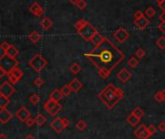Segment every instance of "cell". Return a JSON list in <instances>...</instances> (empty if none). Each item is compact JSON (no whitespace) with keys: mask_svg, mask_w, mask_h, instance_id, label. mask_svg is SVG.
<instances>
[{"mask_svg":"<svg viewBox=\"0 0 165 139\" xmlns=\"http://www.w3.org/2000/svg\"><path fill=\"white\" fill-rule=\"evenodd\" d=\"M98 69L106 68L110 72L117 67L125 58L124 53L107 39L90 52L84 54Z\"/></svg>","mask_w":165,"mask_h":139,"instance_id":"cell-1","label":"cell"},{"mask_svg":"<svg viewBox=\"0 0 165 139\" xmlns=\"http://www.w3.org/2000/svg\"><path fill=\"white\" fill-rule=\"evenodd\" d=\"M123 98H124V91L119 87H116L113 83H109L98 95V99L108 109L114 108Z\"/></svg>","mask_w":165,"mask_h":139,"instance_id":"cell-2","label":"cell"},{"mask_svg":"<svg viewBox=\"0 0 165 139\" xmlns=\"http://www.w3.org/2000/svg\"><path fill=\"white\" fill-rule=\"evenodd\" d=\"M28 65H29L33 70H34L35 72L39 73V72L42 71V70H43V69L47 67L48 61L42 56V54L37 53V54H35L34 56L31 58V60L29 61Z\"/></svg>","mask_w":165,"mask_h":139,"instance_id":"cell-3","label":"cell"},{"mask_svg":"<svg viewBox=\"0 0 165 139\" xmlns=\"http://www.w3.org/2000/svg\"><path fill=\"white\" fill-rule=\"evenodd\" d=\"M18 61L17 59L11 58L7 56L6 54H2L1 57H0V68L3 69L7 73V75L10 71H12L14 68L18 67Z\"/></svg>","mask_w":165,"mask_h":139,"instance_id":"cell-4","label":"cell"},{"mask_svg":"<svg viewBox=\"0 0 165 139\" xmlns=\"http://www.w3.org/2000/svg\"><path fill=\"white\" fill-rule=\"evenodd\" d=\"M98 31L93 27V25H91L90 22H86V24L78 32L79 34V36L86 42H91V39L93 38L94 35L97 33Z\"/></svg>","mask_w":165,"mask_h":139,"instance_id":"cell-5","label":"cell"},{"mask_svg":"<svg viewBox=\"0 0 165 139\" xmlns=\"http://www.w3.org/2000/svg\"><path fill=\"white\" fill-rule=\"evenodd\" d=\"M16 93V89L12 85L10 81H4V82L0 85V95L4 96L6 98H9L13 96Z\"/></svg>","mask_w":165,"mask_h":139,"instance_id":"cell-6","label":"cell"},{"mask_svg":"<svg viewBox=\"0 0 165 139\" xmlns=\"http://www.w3.org/2000/svg\"><path fill=\"white\" fill-rule=\"evenodd\" d=\"M23 76V73L21 72V70H19L18 67L14 68L12 71H10L8 73V77H9V81L12 84H16L18 81L22 78Z\"/></svg>","mask_w":165,"mask_h":139,"instance_id":"cell-7","label":"cell"},{"mask_svg":"<svg viewBox=\"0 0 165 139\" xmlns=\"http://www.w3.org/2000/svg\"><path fill=\"white\" fill-rule=\"evenodd\" d=\"M113 37H114L120 44H123L124 42H126V41L128 39L129 33H128V30L125 29L124 27H119L116 31H114Z\"/></svg>","mask_w":165,"mask_h":139,"instance_id":"cell-8","label":"cell"},{"mask_svg":"<svg viewBox=\"0 0 165 139\" xmlns=\"http://www.w3.org/2000/svg\"><path fill=\"white\" fill-rule=\"evenodd\" d=\"M50 127L55 132H57V133L62 132L66 129V126L63 122V118L57 117V118L53 119L50 123Z\"/></svg>","mask_w":165,"mask_h":139,"instance_id":"cell-9","label":"cell"},{"mask_svg":"<svg viewBox=\"0 0 165 139\" xmlns=\"http://www.w3.org/2000/svg\"><path fill=\"white\" fill-rule=\"evenodd\" d=\"M134 135L138 139H149L150 136H152L148 131V127L145 125H140L134 131Z\"/></svg>","mask_w":165,"mask_h":139,"instance_id":"cell-10","label":"cell"},{"mask_svg":"<svg viewBox=\"0 0 165 139\" xmlns=\"http://www.w3.org/2000/svg\"><path fill=\"white\" fill-rule=\"evenodd\" d=\"M117 77L119 78V80L123 83H127L128 81L132 77V75L128 71V69H122L117 73Z\"/></svg>","mask_w":165,"mask_h":139,"instance_id":"cell-11","label":"cell"},{"mask_svg":"<svg viewBox=\"0 0 165 139\" xmlns=\"http://www.w3.org/2000/svg\"><path fill=\"white\" fill-rule=\"evenodd\" d=\"M16 117L20 120L21 122H25L28 118H30V112L29 110L24 107V106H21L17 112H16Z\"/></svg>","mask_w":165,"mask_h":139,"instance_id":"cell-12","label":"cell"},{"mask_svg":"<svg viewBox=\"0 0 165 139\" xmlns=\"http://www.w3.org/2000/svg\"><path fill=\"white\" fill-rule=\"evenodd\" d=\"M13 118V114L10 110H8L7 108L5 109H0V123L2 125L7 124L9 121H11Z\"/></svg>","mask_w":165,"mask_h":139,"instance_id":"cell-13","label":"cell"},{"mask_svg":"<svg viewBox=\"0 0 165 139\" xmlns=\"http://www.w3.org/2000/svg\"><path fill=\"white\" fill-rule=\"evenodd\" d=\"M29 10H30L31 13L34 15V16H36V17H41V16L43 14V9H42V6H41L39 3H37V2L33 3V4L30 6Z\"/></svg>","mask_w":165,"mask_h":139,"instance_id":"cell-14","label":"cell"},{"mask_svg":"<svg viewBox=\"0 0 165 139\" xmlns=\"http://www.w3.org/2000/svg\"><path fill=\"white\" fill-rule=\"evenodd\" d=\"M149 23H150V21H149V19H148L145 16H143V17L140 18L139 19H135V20H134V24H135L139 29H141V30L145 29V28L149 25Z\"/></svg>","mask_w":165,"mask_h":139,"instance_id":"cell-15","label":"cell"},{"mask_svg":"<svg viewBox=\"0 0 165 139\" xmlns=\"http://www.w3.org/2000/svg\"><path fill=\"white\" fill-rule=\"evenodd\" d=\"M70 87H71V89L72 90V92H74V93H78V92H79L81 89H82V87H83V85H82V83L80 82V81L78 79V78H73L71 82H70Z\"/></svg>","mask_w":165,"mask_h":139,"instance_id":"cell-16","label":"cell"},{"mask_svg":"<svg viewBox=\"0 0 165 139\" xmlns=\"http://www.w3.org/2000/svg\"><path fill=\"white\" fill-rule=\"evenodd\" d=\"M63 97L64 96L62 94V92L59 89H54L50 93V95H49V99L52 100H54V101H56V102H59L60 100H62Z\"/></svg>","mask_w":165,"mask_h":139,"instance_id":"cell-17","label":"cell"},{"mask_svg":"<svg viewBox=\"0 0 165 139\" xmlns=\"http://www.w3.org/2000/svg\"><path fill=\"white\" fill-rule=\"evenodd\" d=\"M104 40H105V38L102 36V34H100L98 32H97L94 36H93V38L91 39V43L95 45V46H98V45H101L103 42H104Z\"/></svg>","mask_w":165,"mask_h":139,"instance_id":"cell-18","label":"cell"},{"mask_svg":"<svg viewBox=\"0 0 165 139\" xmlns=\"http://www.w3.org/2000/svg\"><path fill=\"white\" fill-rule=\"evenodd\" d=\"M140 121H141V119L138 118L137 116H135L133 113L129 114V115L128 116V118H127L128 124L129 126H138L139 123H140Z\"/></svg>","mask_w":165,"mask_h":139,"instance_id":"cell-19","label":"cell"},{"mask_svg":"<svg viewBox=\"0 0 165 139\" xmlns=\"http://www.w3.org/2000/svg\"><path fill=\"white\" fill-rule=\"evenodd\" d=\"M52 24H53L52 20H51L49 18H48V17L43 18L40 21V25L42 26V29H45V30H48V29L52 26Z\"/></svg>","mask_w":165,"mask_h":139,"instance_id":"cell-20","label":"cell"},{"mask_svg":"<svg viewBox=\"0 0 165 139\" xmlns=\"http://www.w3.org/2000/svg\"><path fill=\"white\" fill-rule=\"evenodd\" d=\"M4 54H6L7 56L11 57V58H14V59H16V57L18 55V49L16 48L15 45H11L9 48V49L4 52Z\"/></svg>","mask_w":165,"mask_h":139,"instance_id":"cell-21","label":"cell"},{"mask_svg":"<svg viewBox=\"0 0 165 139\" xmlns=\"http://www.w3.org/2000/svg\"><path fill=\"white\" fill-rule=\"evenodd\" d=\"M57 103H58V102H56V101H54V100L48 99V100L45 102V104H43V109H45L46 111H48V112L49 113L55 106H56Z\"/></svg>","mask_w":165,"mask_h":139,"instance_id":"cell-22","label":"cell"},{"mask_svg":"<svg viewBox=\"0 0 165 139\" xmlns=\"http://www.w3.org/2000/svg\"><path fill=\"white\" fill-rule=\"evenodd\" d=\"M28 38H29V40H30L33 44H37V43H39L40 40H41V34H40L38 31H33V32L30 33V35H29Z\"/></svg>","mask_w":165,"mask_h":139,"instance_id":"cell-23","label":"cell"},{"mask_svg":"<svg viewBox=\"0 0 165 139\" xmlns=\"http://www.w3.org/2000/svg\"><path fill=\"white\" fill-rule=\"evenodd\" d=\"M35 122H36V125H37L38 126H42L43 124H45V123L47 122L46 116H43L42 113L37 114V116L35 117Z\"/></svg>","mask_w":165,"mask_h":139,"instance_id":"cell-24","label":"cell"},{"mask_svg":"<svg viewBox=\"0 0 165 139\" xmlns=\"http://www.w3.org/2000/svg\"><path fill=\"white\" fill-rule=\"evenodd\" d=\"M11 100L9 98H6L4 96L0 95V109H5L9 104H10Z\"/></svg>","mask_w":165,"mask_h":139,"instance_id":"cell-25","label":"cell"},{"mask_svg":"<svg viewBox=\"0 0 165 139\" xmlns=\"http://www.w3.org/2000/svg\"><path fill=\"white\" fill-rule=\"evenodd\" d=\"M110 74H111V72L109 71L108 69H106V68H102V69H98V75H100L102 78H103V79H106L109 75H110Z\"/></svg>","mask_w":165,"mask_h":139,"instance_id":"cell-26","label":"cell"},{"mask_svg":"<svg viewBox=\"0 0 165 139\" xmlns=\"http://www.w3.org/2000/svg\"><path fill=\"white\" fill-rule=\"evenodd\" d=\"M70 70H71V72H72L73 75H78V73L81 72L82 68H81V66H80L79 64H78V63H72V64L71 65V67H70Z\"/></svg>","mask_w":165,"mask_h":139,"instance_id":"cell-27","label":"cell"},{"mask_svg":"<svg viewBox=\"0 0 165 139\" xmlns=\"http://www.w3.org/2000/svg\"><path fill=\"white\" fill-rule=\"evenodd\" d=\"M41 98L39 97L38 94H33L29 97V101L33 104V106H37V104L40 103Z\"/></svg>","mask_w":165,"mask_h":139,"instance_id":"cell-28","label":"cell"},{"mask_svg":"<svg viewBox=\"0 0 165 139\" xmlns=\"http://www.w3.org/2000/svg\"><path fill=\"white\" fill-rule=\"evenodd\" d=\"M138 64H139V60L137 57H130L128 60V65L130 68H135L138 66Z\"/></svg>","mask_w":165,"mask_h":139,"instance_id":"cell-29","label":"cell"},{"mask_svg":"<svg viewBox=\"0 0 165 139\" xmlns=\"http://www.w3.org/2000/svg\"><path fill=\"white\" fill-rule=\"evenodd\" d=\"M86 22H87V20H85L84 18H80L79 20H78V21L74 23V28H75V30L78 32V31L86 24Z\"/></svg>","mask_w":165,"mask_h":139,"instance_id":"cell-30","label":"cell"},{"mask_svg":"<svg viewBox=\"0 0 165 139\" xmlns=\"http://www.w3.org/2000/svg\"><path fill=\"white\" fill-rule=\"evenodd\" d=\"M61 92H62V94H63V96H64V97H68V96H70V95H71V93L72 92V90L71 89L70 85H69V84H67V85H64V86L62 87Z\"/></svg>","mask_w":165,"mask_h":139,"instance_id":"cell-31","label":"cell"},{"mask_svg":"<svg viewBox=\"0 0 165 139\" xmlns=\"http://www.w3.org/2000/svg\"><path fill=\"white\" fill-rule=\"evenodd\" d=\"M75 127H76V129H78V131H84V130L86 129V127H87V124H86L85 121H83V120H79L78 123H76Z\"/></svg>","mask_w":165,"mask_h":139,"instance_id":"cell-32","label":"cell"},{"mask_svg":"<svg viewBox=\"0 0 165 139\" xmlns=\"http://www.w3.org/2000/svg\"><path fill=\"white\" fill-rule=\"evenodd\" d=\"M157 45L160 49H165V37H159L157 41Z\"/></svg>","mask_w":165,"mask_h":139,"instance_id":"cell-33","label":"cell"},{"mask_svg":"<svg viewBox=\"0 0 165 139\" xmlns=\"http://www.w3.org/2000/svg\"><path fill=\"white\" fill-rule=\"evenodd\" d=\"M131 113H133L135 116H137V117L140 118V119H141V118L143 117V116H144V114H145L144 111H143L142 108H140V107H136V108H135L132 112H131Z\"/></svg>","mask_w":165,"mask_h":139,"instance_id":"cell-34","label":"cell"},{"mask_svg":"<svg viewBox=\"0 0 165 139\" xmlns=\"http://www.w3.org/2000/svg\"><path fill=\"white\" fill-rule=\"evenodd\" d=\"M61 109H62V106H61V104L58 102L57 104H56V106H55L50 112H49V114L51 115V116H55V115H56L58 112H60L61 111Z\"/></svg>","mask_w":165,"mask_h":139,"instance_id":"cell-35","label":"cell"},{"mask_svg":"<svg viewBox=\"0 0 165 139\" xmlns=\"http://www.w3.org/2000/svg\"><path fill=\"white\" fill-rule=\"evenodd\" d=\"M145 15L148 18H152L153 16L156 15V10L153 9L152 7H149L146 11H145Z\"/></svg>","mask_w":165,"mask_h":139,"instance_id":"cell-36","label":"cell"},{"mask_svg":"<svg viewBox=\"0 0 165 139\" xmlns=\"http://www.w3.org/2000/svg\"><path fill=\"white\" fill-rule=\"evenodd\" d=\"M33 84H34L36 87H42V85H43V79L42 78V77H37V78H35L34 79V81H33Z\"/></svg>","mask_w":165,"mask_h":139,"instance_id":"cell-37","label":"cell"},{"mask_svg":"<svg viewBox=\"0 0 165 139\" xmlns=\"http://www.w3.org/2000/svg\"><path fill=\"white\" fill-rule=\"evenodd\" d=\"M135 55H136V57L138 58V59H142V58L145 57L146 53H145V50L143 49H138L135 52Z\"/></svg>","mask_w":165,"mask_h":139,"instance_id":"cell-38","label":"cell"},{"mask_svg":"<svg viewBox=\"0 0 165 139\" xmlns=\"http://www.w3.org/2000/svg\"><path fill=\"white\" fill-rule=\"evenodd\" d=\"M153 99H155L158 102H161L163 101V99H162V94H161V91H158L156 93V95L153 96Z\"/></svg>","mask_w":165,"mask_h":139,"instance_id":"cell-39","label":"cell"},{"mask_svg":"<svg viewBox=\"0 0 165 139\" xmlns=\"http://www.w3.org/2000/svg\"><path fill=\"white\" fill-rule=\"evenodd\" d=\"M25 125L27 126H29V127H31V126H33L35 124H36V122H35V118H28L25 122Z\"/></svg>","mask_w":165,"mask_h":139,"instance_id":"cell-40","label":"cell"},{"mask_svg":"<svg viewBox=\"0 0 165 139\" xmlns=\"http://www.w3.org/2000/svg\"><path fill=\"white\" fill-rule=\"evenodd\" d=\"M78 9H80V10H84L86 7H87V3H86V1L85 0H79L78 1Z\"/></svg>","mask_w":165,"mask_h":139,"instance_id":"cell-41","label":"cell"},{"mask_svg":"<svg viewBox=\"0 0 165 139\" xmlns=\"http://www.w3.org/2000/svg\"><path fill=\"white\" fill-rule=\"evenodd\" d=\"M11 45H12V44H10L8 42H3V43L1 44V46H0V48H1V49L5 52V51H7V50L9 49V48H10Z\"/></svg>","mask_w":165,"mask_h":139,"instance_id":"cell-42","label":"cell"},{"mask_svg":"<svg viewBox=\"0 0 165 139\" xmlns=\"http://www.w3.org/2000/svg\"><path fill=\"white\" fill-rule=\"evenodd\" d=\"M148 131H149V132L151 133V135H153V134L157 132V127L153 126V125H150V126H148Z\"/></svg>","mask_w":165,"mask_h":139,"instance_id":"cell-43","label":"cell"},{"mask_svg":"<svg viewBox=\"0 0 165 139\" xmlns=\"http://www.w3.org/2000/svg\"><path fill=\"white\" fill-rule=\"evenodd\" d=\"M133 16H134V20H135V19H139L140 18H142L143 16H144V14H143L142 11H139V10H138V11L135 12Z\"/></svg>","mask_w":165,"mask_h":139,"instance_id":"cell-44","label":"cell"},{"mask_svg":"<svg viewBox=\"0 0 165 139\" xmlns=\"http://www.w3.org/2000/svg\"><path fill=\"white\" fill-rule=\"evenodd\" d=\"M158 30L161 33L165 34V22H160L159 24H158Z\"/></svg>","mask_w":165,"mask_h":139,"instance_id":"cell-45","label":"cell"},{"mask_svg":"<svg viewBox=\"0 0 165 139\" xmlns=\"http://www.w3.org/2000/svg\"><path fill=\"white\" fill-rule=\"evenodd\" d=\"M158 129L160 131H165V122H160V123L158 124Z\"/></svg>","mask_w":165,"mask_h":139,"instance_id":"cell-46","label":"cell"},{"mask_svg":"<svg viewBox=\"0 0 165 139\" xmlns=\"http://www.w3.org/2000/svg\"><path fill=\"white\" fill-rule=\"evenodd\" d=\"M159 19L161 22H165V12H162V13L159 15Z\"/></svg>","mask_w":165,"mask_h":139,"instance_id":"cell-47","label":"cell"},{"mask_svg":"<svg viewBox=\"0 0 165 139\" xmlns=\"http://www.w3.org/2000/svg\"><path fill=\"white\" fill-rule=\"evenodd\" d=\"M158 7L160 8V10H161L162 12H165V0H164L162 3L158 4Z\"/></svg>","mask_w":165,"mask_h":139,"instance_id":"cell-48","label":"cell"},{"mask_svg":"<svg viewBox=\"0 0 165 139\" xmlns=\"http://www.w3.org/2000/svg\"><path fill=\"white\" fill-rule=\"evenodd\" d=\"M63 122H64L66 127L70 126V120H69V119H67V118H63Z\"/></svg>","mask_w":165,"mask_h":139,"instance_id":"cell-49","label":"cell"},{"mask_svg":"<svg viewBox=\"0 0 165 139\" xmlns=\"http://www.w3.org/2000/svg\"><path fill=\"white\" fill-rule=\"evenodd\" d=\"M5 75H7V73L4 71V70L3 69H1V68H0V78H2Z\"/></svg>","mask_w":165,"mask_h":139,"instance_id":"cell-50","label":"cell"},{"mask_svg":"<svg viewBox=\"0 0 165 139\" xmlns=\"http://www.w3.org/2000/svg\"><path fill=\"white\" fill-rule=\"evenodd\" d=\"M24 139H36V137H35L34 135H33V134H28V135L25 136Z\"/></svg>","mask_w":165,"mask_h":139,"instance_id":"cell-51","label":"cell"},{"mask_svg":"<svg viewBox=\"0 0 165 139\" xmlns=\"http://www.w3.org/2000/svg\"><path fill=\"white\" fill-rule=\"evenodd\" d=\"M69 1H70V3H72V5H78V3L79 0H69Z\"/></svg>","mask_w":165,"mask_h":139,"instance_id":"cell-52","label":"cell"},{"mask_svg":"<svg viewBox=\"0 0 165 139\" xmlns=\"http://www.w3.org/2000/svg\"><path fill=\"white\" fill-rule=\"evenodd\" d=\"M161 94H162V99H163V101H165V89H163L161 91Z\"/></svg>","mask_w":165,"mask_h":139,"instance_id":"cell-53","label":"cell"},{"mask_svg":"<svg viewBox=\"0 0 165 139\" xmlns=\"http://www.w3.org/2000/svg\"><path fill=\"white\" fill-rule=\"evenodd\" d=\"M0 139H8V137L5 134L1 133V134H0Z\"/></svg>","mask_w":165,"mask_h":139,"instance_id":"cell-54","label":"cell"},{"mask_svg":"<svg viewBox=\"0 0 165 139\" xmlns=\"http://www.w3.org/2000/svg\"><path fill=\"white\" fill-rule=\"evenodd\" d=\"M156 1H157L158 4H160V3H162V2L164 1V0H156Z\"/></svg>","mask_w":165,"mask_h":139,"instance_id":"cell-55","label":"cell"}]
</instances>
